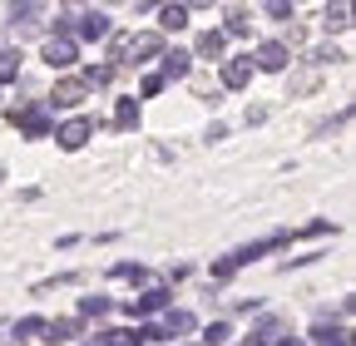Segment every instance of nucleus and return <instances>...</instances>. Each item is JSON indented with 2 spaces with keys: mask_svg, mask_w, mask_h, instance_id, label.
Masks as SVG:
<instances>
[{
  "mask_svg": "<svg viewBox=\"0 0 356 346\" xmlns=\"http://www.w3.org/2000/svg\"><path fill=\"white\" fill-rule=\"evenodd\" d=\"M10 124L20 129L25 139H50L55 134V119H50V109H44V99H30L20 109H10Z\"/></svg>",
  "mask_w": 356,
  "mask_h": 346,
  "instance_id": "obj_1",
  "label": "nucleus"
},
{
  "mask_svg": "<svg viewBox=\"0 0 356 346\" xmlns=\"http://www.w3.org/2000/svg\"><path fill=\"white\" fill-rule=\"evenodd\" d=\"M95 129H99V119H89V114H79V119H65V124L55 129V144H60L65 154H74V149H84L89 139H95Z\"/></svg>",
  "mask_w": 356,
  "mask_h": 346,
  "instance_id": "obj_2",
  "label": "nucleus"
},
{
  "mask_svg": "<svg viewBox=\"0 0 356 346\" xmlns=\"http://www.w3.org/2000/svg\"><path fill=\"white\" fill-rule=\"evenodd\" d=\"M168 307H173V292H168V287H144L124 312H129V317H154V312H168Z\"/></svg>",
  "mask_w": 356,
  "mask_h": 346,
  "instance_id": "obj_3",
  "label": "nucleus"
},
{
  "mask_svg": "<svg viewBox=\"0 0 356 346\" xmlns=\"http://www.w3.org/2000/svg\"><path fill=\"white\" fill-rule=\"evenodd\" d=\"M248 60H257V69H267V74H282L287 60H292V50H287V40H262L257 55H248Z\"/></svg>",
  "mask_w": 356,
  "mask_h": 346,
  "instance_id": "obj_4",
  "label": "nucleus"
},
{
  "mask_svg": "<svg viewBox=\"0 0 356 346\" xmlns=\"http://www.w3.org/2000/svg\"><path fill=\"white\" fill-rule=\"evenodd\" d=\"M84 94H89V90H84L79 79H60L55 90H50V99H44V109H50V114H55V109H79Z\"/></svg>",
  "mask_w": 356,
  "mask_h": 346,
  "instance_id": "obj_5",
  "label": "nucleus"
},
{
  "mask_svg": "<svg viewBox=\"0 0 356 346\" xmlns=\"http://www.w3.org/2000/svg\"><path fill=\"white\" fill-rule=\"evenodd\" d=\"M248 84H252V60L248 55L222 60V90H248Z\"/></svg>",
  "mask_w": 356,
  "mask_h": 346,
  "instance_id": "obj_6",
  "label": "nucleus"
},
{
  "mask_svg": "<svg viewBox=\"0 0 356 346\" xmlns=\"http://www.w3.org/2000/svg\"><path fill=\"white\" fill-rule=\"evenodd\" d=\"M74 30H79V40H109V15L104 10H84L79 20H74Z\"/></svg>",
  "mask_w": 356,
  "mask_h": 346,
  "instance_id": "obj_7",
  "label": "nucleus"
},
{
  "mask_svg": "<svg viewBox=\"0 0 356 346\" xmlns=\"http://www.w3.org/2000/svg\"><path fill=\"white\" fill-rule=\"evenodd\" d=\"M159 60H163V74H159L163 84H168V79H188V74H193V55H188V50H163Z\"/></svg>",
  "mask_w": 356,
  "mask_h": 346,
  "instance_id": "obj_8",
  "label": "nucleus"
},
{
  "mask_svg": "<svg viewBox=\"0 0 356 346\" xmlns=\"http://www.w3.org/2000/svg\"><path fill=\"white\" fill-rule=\"evenodd\" d=\"M74 60H79L74 40H50V45H44V65H50V69H70Z\"/></svg>",
  "mask_w": 356,
  "mask_h": 346,
  "instance_id": "obj_9",
  "label": "nucleus"
},
{
  "mask_svg": "<svg viewBox=\"0 0 356 346\" xmlns=\"http://www.w3.org/2000/svg\"><path fill=\"white\" fill-rule=\"evenodd\" d=\"M129 55H139L134 65L159 60V55H163V35H159V30H149V35H134V40H129Z\"/></svg>",
  "mask_w": 356,
  "mask_h": 346,
  "instance_id": "obj_10",
  "label": "nucleus"
},
{
  "mask_svg": "<svg viewBox=\"0 0 356 346\" xmlns=\"http://www.w3.org/2000/svg\"><path fill=\"white\" fill-rule=\"evenodd\" d=\"M193 327H198V322H193V312H184V307L173 312V307H168V312H163V327H159V331H163V336H188Z\"/></svg>",
  "mask_w": 356,
  "mask_h": 346,
  "instance_id": "obj_11",
  "label": "nucleus"
},
{
  "mask_svg": "<svg viewBox=\"0 0 356 346\" xmlns=\"http://www.w3.org/2000/svg\"><path fill=\"white\" fill-rule=\"evenodd\" d=\"M40 15H44V6H10V10H6L10 30H35V25H40Z\"/></svg>",
  "mask_w": 356,
  "mask_h": 346,
  "instance_id": "obj_12",
  "label": "nucleus"
},
{
  "mask_svg": "<svg viewBox=\"0 0 356 346\" xmlns=\"http://www.w3.org/2000/svg\"><path fill=\"white\" fill-rule=\"evenodd\" d=\"M70 336H79V317H60V322H44V341H50V346H60V341H70Z\"/></svg>",
  "mask_w": 356,
  "mask_h": 346,
  "instance_id": "obj_13",
  "label": "nucleus"
},
{
  "mask_svg": "<svg viewBox=\"0 0 356 346\" xmlns=\"http://www.w3.org/2000/svg\"><path fill=\"white\" fill-rule=\"evenodd\" d=\"M222 45H228V40H222L218 30H203L198 45H193V55H198V60H222Z\"/></svg>",
  "mask_w": 356,
  "mask_h": 346,
  "instance_id": "obj_14",
  "label": "nucleus"
},
{
  "mask_svg": "<svg viewBox=\"0 0 356 346\" xmlns=\"http://www.w3.org/2000/svg\"><path fill=\"white\" fill-rule=\"evenodd\" d=\"M346 25H351V6H327V10H322V30H327V35H341Z\"/></svg>",
  "mask_w": 356,
  "mask_h": 346,
  "instance_id": "obj_15",
  "label": "nucleus"
},
{
  "mask_svg": "<svg viewBox=\"0 0 356 346\" xmlns=\"http://www.w3.org/2000/svg\"><path fill=\"white\" fill-rule=\"evenodd\" d=\"M188 25V6H159V30H184Z\"/></svg>",
  "mask_w": 356,
  "mask_h": 346,
  "instance_id": "obj_16",
  "label": "nucleus"
},
{
  "mask_svg": "<svg viewBox=\"0 0 356 346\" xmlns=\"http://www.w3.org/2000/svg\"><path fill=\"white\" fill-rule=\"evenodd\" d=\"M109 79H114V65H89V69L79 74V84H84V90H104Z\"/></svg>",
  "mask_w": 356,
  "mask_h": 346,
  "instance_id": "obj_17",
  "label": "nucleus"
},
{
  "mask_svg": "<svg viewBox=\"0 0 356 346\" xmlns=\"http://www.w3.org/2000/svg\"><path fill=\"white\" fill-rule=\"evenodd\" d=\"M312 336H317V346H351V331L346 327H317Z\"/></svg>",
  "mask_w": 356,
  "mask_h": 346,
  "instance_id": "obj_18",
  "label": "nucleus"
},
{
  "mask_svg": "<svg viewBox=\"0 0 356 346\" xmlns=\"http://www.w3.org/2000/svg\"><path fill=\"white\" fill-rule=\"evenodd\" d=\"M10 336H15V341H30V336H44V317H20V322L10 327Z\"/></svg>",
  "mask_w": 356,
  "mask_h": 346,
  "instance_id": "obj_19",
  "label": "nucleus"
},
{
  "mask_svg": "<svg viewBox=\"0 0 356 346\" xmlns=\"http://www.w3.org/2000/svg\"><path fill=\"white\" fill-rule=\"evenodd\" d=\"M20 60H25V55H20L15 45H10V50H0V84H10V79L20 74Z\"/></svg>",
  "mask_w": 356,
  "mask_h": 346,
  "instance_id": "obj_20",
  "label": "nucleus"
},
{
  "mask_svg": "<svg viewBox=\"0 0 356 346\" xmlns=\"http://www.w3.org/2000/svg\"><path fill=\"white\" fill-rule=\"evenodd\" d=\"M114 129H139V104H134V99H119V109H114Z\"/></svg>",
  "mask_w": 356,
  "mask_h": 346,
  "instance_id": "obj_21",
  "label": "nucleus"
},
{
  "mask_svg": "<svg viewBox=\"0 0 356 346\" xmlns=\"http://www.w3.org/2000/svg\"><path fill=\"white\" fill-rule=\"evenodd\" d=\"M109 307H114V302L99 297V292L95 297H79V317H109Z\"/></svg>",
  "mask_w": 356,
  "mask_h": 346,
  "instance_id": "obj_22",
  "label": "nucleus"
},
{
  "mask_svg": "<svg viewBox=\"0 0 356 346\" xmlns=\"http://www.w3.org/2000/svg\"><path fill=\"white\" fill-rule=\"evenodd\" d=\"M109 277H114V282H149V272H144L139 263H114Z\"/></svg>",
  "mask_w": 356,
  "mask_h": 346,
  "instance_id": "obj_23",
  "label": "nucleus"
},
{
  "mask_svg": "<svg viewBox=\"0 0 356 346\" xmlns=\"http://www.w3.org/2000/svg\"><path fill=\"white\" fill-rule=\"evenodd\" d=\"M248 30H252V25H248V10H228V20H222V30H218V35L228 40V35H248Z\"/></svg>",
  "mask_w": 356,
  "mask_h": 346,
  "instance_id": "obj_24",
  "label": "nucleus"
},
{
  "mask_svg": "<svg viewBox=\"0 0 356 346\" xmlns=\"http://www.w3.org/2000/svg\"><path fill=\"white\" fill-rule=\"evenodd\" d=\"M208 277H213V282H233V277H238V263H233V252H228V257H218V263L208 267Z\"/></svg>",
  "mask_w": 356,
  "mask_h": 346,
  "instance_id": "obj_25",
  "label": "nucleus"
},
{
  "mask_svg": "<svg viewBox=\"0 0 356 346\" xmlns=\"http://www.w3.org/2000/svg\"><path fill=\"white\" fill-rule=\"evenodd\" d=\"M228 336H233V327H228V322H213V327L203 331V346H222Z\"/></svg>",
  "mask_w": 356,
  "mask_h": 346,
  "instance_id": "obj_26",
  "label": "nucleus"
},
{
  "mask_svg": "<svg viewBox=\"0 0 356 346\" xmlns=\"http://www.w3.org/2000/svg\"><path fill=\"white\" fill-rule=\"evenodd\" d=\"M346 55L337 50V45H317V50H312V65H341Z\"/></svg>",
  "mask_w": 356,
  "mask_h": 346,
  "instance_id": "obj_27",
  "label": "nucleus"
},
{
  "mask_svg": "<svg viewBox=\"0 0 356 346\" xmlns=\"http://www.w3.org/2000/svg\"><path fill=\"white\" fill-rule=\"evenodd\" d=\"M109 60H114V65L129 60V35H114V40H109Z\"/></svg>",
  "mask_w": 356,
  "mask_h": 346,
  "instance_id": "obj_28",
  "label": "nucleus"
},
{
  "mask_svg": "<svg viewBox=\"0 0 356 346\" xmlns=\"http://www.w3.org/2000/svg\"><path fill=\"white\" fill-rule=\"evenodd\" d=\"M70 30H74V15H70V10H60V15H55V35H60V40H70Z\"/></svg>",
  "mask_w": 356,
  "mask_h": 346,
  "instance_id": "obj_29",
  "label": "nucleus"
},
{
  "mask_svg": "<svg viewBox=\"0 0 356 346\" xmlns=\"http://www.w3.org/2000/svg\"><path fill=\"white\" fill-rule=\"evenodd\" d=\"M267 15H273V20H292V15H297V10H292V6H287V0H273V6H267Z\"/></svg>",
  "mask_w": 356,
  "mask_h": 346,
  "instance_id": "obj_30",
  "label": "nucleus"
},
{
  "mask_svg": "<svg viewBox=\"0 0 356 346\" xmlns=\"http://www.w3.org/2000/svg\"><path fill=\"white\" fill-rule=\"evenodd\" d=\"M159 90H163V79H159V74H149V79H144V90H139V94H144V99H154Z\"/></svg>",
  "mask_w": 356,
  "mask_h": 346,
  "instance_id": "obj_31",
  "label": "nucleus"
},
{
  "mask_svg": "<svg viewBox=\"0 0 356 346\" xmlns=\"http://www.w3.org/2000/svg\"><path fill=\"white\" fill-rule=\"evenodd\" d=\"M84 346H114V331H95V336H89Z\"/></svg>",
  "mask_w": 356,
  "mask_h": 346,
  "instance_id": "obj_32",
  "label": "nucleus"
},
{
  "mask_svg": "<svg viewBox=\"0 0 356 346\" xmlns=\"http://www.w3.org/2000/svg\"><path fill=\"white\" fill-rule=\"evenodd\" d=\"M273 346H307L302 336H273Z\"/></svg>",
  "mask_w": 356,
  "mask_h": 346,
  "instance_id": "obj_33",
  "label": "nucleus"
},
{
  "mask_svg": "<svg viewBox=\"0 0 356 346\" xmlns=\"http://www.w3.org/2000/svg\"><path fill=\"white\" fill-rule=\"evenodd\" d=\"M0 183H6V168H0Z\"/></svg>",
  "mask_w": 356,
  "mask_h": 346,
  "instance_id": "obj_34",
  "label": "nucleus"
}]
</instances>
